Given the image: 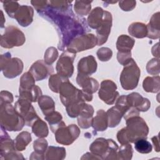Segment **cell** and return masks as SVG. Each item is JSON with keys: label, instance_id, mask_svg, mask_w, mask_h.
I'll list each match as a JSON object with an SVG mask.
<instances>
[{"label": "cell", "instance_id": "obj_11", "mask_svg": "<svg viewBox=\"0 0 160 160\" xmlns=\"http://www.w3.org/2000/svg\"><path fill=\"white\" fill-rule=\"evenodd\" d=\"M75 58L76 54L68 50L62 52L56 64L57 74L66 78L71 77L74 72L73 62Z\"/></svg>", "mask_w": 160, "mask_h": 160}, {"label": "cell", "instance_id": "obj_49", "mask_svg": "<svg viewBox=\"0 0 160 160\" xmlns=\"http://www.w3.org/2000/svg\"><path fill=\"white\" fill-rule=\"evenodd\" d=\"M152 141L153 142L154 146V149L157 151L159 152V136H154L153 138H152Z\"/></svg>", "mask_w": 160, "mask_h": 160}, {"label": "cell", "instance_id": "obj_24", "mask_svg": "<svg viewBox=\"0 0 160 160\" xmlns=\"http://www.w3.org/2000/svg\"><path fill=\"white\" fill-rule=\"evenodd\" d=\"M135 43L134 39L130 36L122 34L118 38L116 42V48L118 52H131Z\"/></svg>", "mask_w": 160, "mask_h": 160}, {"label": "cell", "instance_id": "obj_36", "mask_svg": "<svg viewBox=\"0 0 160 160\" xmlns=\"http://www.w3.org/2000/svg\"><path fill=\"white\" fill-rule=\"evenodd\" d=\"M134 143L135 149L139 153L148 154L152 151V146L146 138L138 139Z\"/></svg>", "mask_w": 160, "mask_h": 160}, {"label": "cell", "instance_id": "obj_14", "mask_svg": "<svg viewBox=\"0 0 160 160\" xmlns=\"http://www.w3.org/2000/svg\"><path fill=\"white\" fill-rule=\"evenodd\" d=\"M112 20L111 14L107 11H104L102 21L99 26L96 29L98 46L102 45L107 41L111 32Z\"/></svg>", "mask_w": 160, "mask_h": 160}, {"label": "cell", "instance_id": "obj_18", "mask_svg": "<svg viewBox=\"0 0 160 160\" xmlns=\"http://www.w3.org/2000/svg\"><path fill=\"white\" fill-rule=\"evenodd\" d=\"M127 96L128 101L131 106L134 107L138 111H147L150 106L151 102L148 99L143 98L138 92H132Z\"/></svg>", "mask_w": 160, "mask_h": 160}, {"label": "cell", "instance_id": "obj_13", "mask_svg": "<svg viewBox=\"0 0 160 160\" xmlns=\"http://www.w3.org/2000/svg\"><path fill=\"white\" fill-rule=\"evenodd\" d=\"M116 90L117 86L115 82L109 79L104 80L100 85L99 98L108 105L113 104L119 96V92Z\"/></svg>", "mask_w": 160, "mask_h": 160}, {"label": "cell", "instance_id": "obj_33", "mask_svg": "<svg viewBox=\"0 0 160 160\" xmlns=\"http://www.w3.org/2000/svg\"><path fill=\"white\" fill-rule=\"evenodd\" d=\"M66 157V149L62 147L49 146L44 154L45 159H63Z\"/></svg>", "mask_w": 160, "mask_h": 160}, {"label": "cell", "instance_id": "obj_40", "mask_svg": "<svg viewBox=\"0 0 160 160\" xmlns=\"http://www.w3.org/2000/svg\"><path fill=\"white\" fill-rule=\"evenodd\" d=\"M2 2L3 4V8L8 16L11 18H14L15 12L20 6L18 2L14 1H2Z\"/></svg>", "mask_w": 160, "mask_h": 160}, {"label": "cell", "instance_id": "obj_31", "mask_svg": "<svg viewBox=\"0 0 160 160\" xmlns=\"http://www.w3.org/2000/svg\"><path fill=\"white\" fill-rule=\"evenodd\" d=\"M32 132L39 138H44L48 135V128L46 123L39 118H37L31 126Z\"/></svg>", "mask_w": 160, "mask_h": 160}, {"label": "cell", "instance_id": "obj_41", "mask_svg": "<svg viewBox=\"0 0 160 160\" xmlns=\"http://www.w3.org/2000/svg\"><path fill=\"white\" fill-rule=\"evenodd\" d=\"M146 70L151 75H159V59L154 58L151 59L146 65Z\"/></svg>", "mask_w": 160, "mask_h": 160}, {"label": "cell", "instance_id": "obj_4", "mask_svg": "<svg viewBox=\"0 0 160 160\" xmlns=\"http://www.w3.org/2000/svg\"><path fill=\"white\" fill-rule=\"evenodd\" d=\"M89 149L99 159H117L118 146L111 139L98 138L91 143Z\"/></svg>", "mask_w": 160, "mask_h": 160}, {"label": "cell", "instance_id": "obj_25", "mask_svg": "<svg viewBox=\"0 0 160 160\" xmlns=\"http://www.w3.org/2000/svg\"><path fill=\"white\" fill-rule=\"evenodd\" d=\"M107 117L108 121V126L114 128L117 126L121 122V118L123 116L122 111L116 106L109 109L107 112Z\"/></svg>", "mask_w": 160, "mask_h": 160}, {"label": "cell", "instance_id": "obj_50", "mask_svg": "<svg viewBox=\"0 0 160 160\" xmlns=\"http://www.w3.org/2000/svg\"><path fill=\"white\" fill-rule=\"evenodd\" d=\"M1 28H2L4 27V22L5 21V19H4V15H3L2 11L1 10Z\"/></svg>", "mask_w": 160, "mask_h": 160}, {"label": "cell", "instance_id": "obj_38", "mask_svg": "<svg viewBox=\"0 0 160 160\" xmlns=\"http://www.w3.org/2000/svg\"><path fill=\"white\" fill-rule=\"evenodd\" d=\"M35 79L28 71L24 73L20 79L19 90H27L32 88L35 85Z\"/></svg>", "mask_w": 160, "mask_h": 160}, {"label": "cell", "instance_id": "obj_20", "mask_svg": "<svg viewBox=\"0 0 160 160\" xmlns=\"http://www.w3.org/2000/svg\"><path fill=\"white\" fill-rule=\"evenodd\" d=\"M94 108L91 105L86 104L78 116V125L82 129H88L91 126Z\"/></svg>", "mask_w": 160, "mask_h": 160}, {"label": "cell", "instance_id": "obj_12", "mask_svg": "<svg viewBox=\"0 0 160 160\" xmlns=\"http://www.w3.org/2000/svg\"><path fill=\"white\" fill-rule=\"evenodd\" d=\"M14 108L19 114L23 118L25 121V125L31 126L34 121L38 118L31 102L29 100L19 98L15 103Z\"/></svg>", "mask_w": 160, "mask_h": 160}, {"label": "cell", "instance_id": "obj_43", "mask_svg": "<svg viewBox=\"0 0 160 160\" xmlns=\"http://www.w3.org/2000/svg\"><path fill=\"white\" fill-rule=\"evenodd\" d=\"M58 51L54 47H50L47 49L44 53V61L46 64L51 65L57 59Z\"/></svg>", "mask_w": 160, "mask_h": 160}, {"label": "cell", "instance_id": "obj_15", "mask_svg": "<svg viewBox=\"0 0 160 160\" xmlns=\"http://www.w3.org/2000/svg\"><path fill=\"white\" fill-rule=\"evenodd\" d=\"M29 72L33 76L36 81H42L51 75L54 72V68L43 60H38L34 62L29 69Z\"/></svg>", "mask_w": 160, "mask_h": 160}, {"label": "cell", "instance_id": "obj_22", "mask_svg": "<svg viewBox=\"0 0 160 160\" xmlns=\"http://www.w3.org/2000/svg\"><path fill=\"white\" fill-rule=\"evenodd\" d=\"M93 129L97 131H104L108 127V121L106 112L102 109L97 111L96 115L92 118V124Z\"/></svg>", "mask_w": 160, "mask_h": 160}, {"label": "cell", "instance_id": "obj_45", "mask_svg": "<svg viewBox=\"0 0 160 160\" xmlns=\"http://www.w3.org/2000/svg\"><path fill=\"white\" fill-rule=\"evenodd\" d=\"M131 52H118L117 54V59L121 65L127 64L131 59Z\"/></svg>", "mask_w": 160, "mask_h": 160}, {"label": "cell", "instance_id": "obj_5", "mask_svg": "<svg viewBox=\"0 0 160 160\" xmlns=\"http://www.w3.org/2000/svg\"><path fill=\"white\" fill-rule=\"evenodd\" d=\"M124 66L120 75L121 86L125 90L134 89L138 86L139 82L140 69L132 58Z\"/></svg>", "mask_w": 160, "mask_h": 160}, {"label": "cell", "instance_id": "obj_37", "mask_svg": "<svg viewBox=\"0 0 160 160\" xmlns=\"http://www.w3.org/2000/svg\"><path fill=\"white\" fill-rule=\"evenodd\" d=\"M68 79V78L62 77L58 74L51 75L49 78V89L54 92H56V93L59 92V88H60L62 82Z\"/></svg>", "mask_w": 160, "mask_h": 160}, {"label": "cell", "instance_id": "obj_26", "mask_svg": "<svg viewBox=\"0 0 160 160\" xmlns=\"http://www.w3.org/2000/svg\"><path fill=\"white\" fill-rule=\"evenodd\" d=\"M19 98L26 99L31 102L38 101L39 98L42 96L41 88L36 85L27 90H19Z\"/></svg>", "mask_w": 160, "mask_h": 160}, {"label": "cell", "instance_id": "obj_2", "mask_svg": "<svg viewBox=\"0 0 160 160\" xmlns=\"http://www.w3.org/2000/svg\"><path fill=\"white\" fill-rule=\"evenodd\" d=\"M126 126L117 133V139L121 144L134 142L136 140L146 138L149 128L144 120L139 116L128 118Z\"/></svg>", "mask_w": 160, "mask_h": 160}, {"label": "cell", "instance_id": "obj_44", "mask_svg": "<svg viewBox=\"0 0 160 160\" xmlns=\"http://www.w3.org/2000/svg\"><path fill=\"white\" fill-rule=\"evenodd\" d=\"M97 56L98 59L101 61H109L112 56V52L111 49L108 48H101L99 49L96 52Z\"/></svg>", "mask_w": 160, "mask_h": 160}, {"label": "cell", "instance_id": "obj_34", "mask_svg": "<svg viewBox=\"0 0 160 160\" xmlns=\"http://www.w3.org/2000/svg\"><path fill=\"white\" fill-rule=\"evenodd\" d=\"M84 104L85 102L81 99L76 100L69 104L66 106V111L68 116L72 118L78 117Z\"/></svg>", "mask_w": 160, "mask_h": 160}, {"label": "cell", "instance_id": "obj_27", "mask_svg": "<svg viewBox=\"0 0 160 160\" xmlns=\"http://www.w3.org/2000/svg\"><path fill=\"white\" fill-rule=\"evenodd\" d=\"M129 34L136 38H143L147 36L146 25L142 22H136L131 24L128 28Z\"/></svg>", "mask_w": 160, "mask_h": 160}, {"label": "cell", "instance_id": "obj_10", "mask_svg": "<svg viewBox=\"0 0 160 160\" xmlns=\"http://www.w3.org/2000/svg\"><path fill=\"white\" fill-rule=\"evenodd\" d=\"M79 128L76 124L66 126L62 124L54 132L57 142L63 145H70L80 134Z\"/></svg>", "mask_w": 160, "mask_h": 160}, {"label": "cell", "instance_id": "obj_7", "mask_svg": "<svg viewBox=\"0 0 160 160\" xmlns=\"http://www.w3.org/2000/svg\"><path fill=\"white\" fill-rule=\"evenodd\" d=\"M26 41L24 34L17 27L8 26L1 36L0 44L2 48L10 49L14 46H21Z\"/></svg>", "mask_w": 160, "mask_h": 160}, {"label": "cell", "instance_id": "obj_8", "mask_svg": "<svg viewBox=\"0 0 160 160\" xmlns=\"http://www.w3.org/2000/svg\"><path fill=\"white\" fill-rule=\"evenodd\" d=\"M96 45H98L96 36L91 33H85L75 37L67 46V50L76 54L93 48Z\"/></svg>", "mask_w": 160, "mask_h": 160}, {"label": "cell", "instance_id": "obj_6", "mask_svg": "<svg viewBox=\"0 0 160 160\" xmlns=\"http://www.w3.org/2000/svg\"><path fill=\"white\" fill-rule=\"evenodd\" d=\"M0 65L4 76L9 79L18 76L23 70L22 61L18 58H11L9 52L1 55Z\"/></svg>", "mask_w": 160, "mask_h": 160}, {"label": "cell", "instance_id": "obj_29", "mask_svg": "<svg viewBox=\"0 0 160 160\" xmlns=\"http://www.w3.org/2000/svg\"><path fill=\"white\" fill-rule=\"evenodd\" d=\"M159 76L152 77H146L142 82V87L145 91L148 92H158L159 91Z\"/></svg>", "mask_w": 160, "mask_h": 160}, {"label": "cell", "instance_id": "obj_48", "mask_svg": "<svg viewBox=\"0 0 160 160\" xmlns=\"http://www.w3.org/2000/svg\"><path fill=\"white\" fill-rule=\"evenodd\" d=\"M31 3L38 12L43 11L48 6V1H31Z\"/></svg>", "mask_w": 160, "mask_h": 160}, {"label": "cell", "instance_id": "obj_39", "mask_svg": "<svg viewBox=\"0 0 160 160\" xmlns=\"http://www.w3.org/2000/svg\"><path fill=\"white\" fill-rule=\"evenodd\" d=\"M132 146L129 143L121 144L118 149L117 159H131L132 156Z\"/></svg>", "mask_w": 160, "mask_h": 160}, {"label": "cell", "instance_id": "obj_21", "mask_svg": "<svg viewBox=\"0 0 160 160\" xmlns=\"http://www.w3.org/2000/svg\"><path fill=\"white\" fill-rule=\"evenodd\" d=\"M159 19H160L159 12H157L152 16L149 23L146 25L147 31H148V34L146 37L152 39H158L159 38V35H160Z\"/></svg>", "mask_w": 160, "mask_h": 160}, {"label": "cell", "instance_id": "obj_16", "mask_svg": "<svg viewBox=\"0 0 160 160\" xmlns=\"http://www.w3.org/2000/svg\"><path fill=\"white\" fill-rule=\"evenodd\" d=\"M34 10L29 6H20L15 12L14 18L22 27H27L31 24L33 21Z\"/></svg>", "mask_w": 160, "mask_h": 160}, {"label": "cell", "instance_id": "obj_32", "mask_svg": "<svg viewBox=\"0 0 160 160\" xmlns=\"http://www.w3.org/2000/svg\"><path fill=\"white\" fill-rule=\"evenodd\" d=\"M31 134L28 131L20 132L14 139V146L17 151H21L26 149V146L31 141Z\"/></svg>", "mask_w": 160, "mask_h": 160}, {"label": "cell", "instance_id": "obj_9", "mask_svg": "<svg viewBox=\"0 0 160 160\" xmlns=\"http://www.w3.org/2000/svg\"><path fill=\"white\" fill-rule=\"evenodd\" d=\"M59 93L61 102L66 107L76 100L81 99L84 102L86 101L83 91L77 89L69 82L68 79L62 82L59 88Z\"/></svg>", "mask_w": 160, "mask_h": 160}, {"label": "cell", "instance_id": "obj_35", "mask_svg": "<svg viewBox=\"0 0 160 160\" xmlns=\"http://www.w3.org/2000/svg\"><path fill=\"white\" fill-rule=\"evenodd\" d=\"M88 1H76L74 4V9L76 13L81 16L88 15L91 9V2Z\"/></svg>", "mask_w": 160, "mask_h": 160}, {"label": "cell", "instance_id": "obj_19", "mask_svg": "<svg viewBox=\"0 0 160 160\" xmlns=\"http://www.w3.org/2000/svg\"><path fill=\"white\" fill-rule=\"evenodd\" d=\"M97 62L94 57L92 55H89L86 57L81 58L78 64V73L91 75L96 71Z\"/></svg>", "mask_w": 160, "mask_h": 160}, {"label": "cell", "instance_id": "obj_3", "mask_svg": "<svg viewBox=\"0 0 160 160\" xmlns=\"http://www.w3.org/2000/svg\"><path fill=\"white\" fill-rule=\"evenodd\" d=\"M1 127L9 131H18L25 125L24 119L11 104L0 105Z\"/></svg>", "mask_w": 160, "mask_h": 160}, {"label": "cell", "instance_id": "obj_30", "mask_svg": "<svg viewBox=\"0 0 160 160\" xmlns=\"http://www.w3.org/2000/svg\"><path fill=\"white\" fill-rule=\"evenodd\" d=\"M44 118L49 122L50 125V129L54 133L62 124L64 123L62 121V117L61 114L59 112L55 111L46 116H44Z\"/></svg>", "mask_w": 160, "mask_h": 160}, {"label": "cell", "instance_id": "obj_47", "mask_svg": "<svg viewBox=\"0 0 160 160\" xmlns=\"http://www.w3.org/2000/svg\"><path fill=\"white\" fill-rule=\"evenodd\" d=\"M13 101V96L12 93L7 91L1 92L0 105L2 104H11Z\"/></svg>", "mask_w": 160, "mask_h": 160}, {"label": "cell", "instance_id": "obj_46", "mask_svg": "<svg viewBox=\"0 0 160 160\" xmlns=\"http://www.w3.org/2000/svg\"><path fill=\"white\" fill-rule=\"evenodd\" d=\"M136 1H119V8L124 11H132L136 7Z\"/></svg>", "mask_w": 160, "mask_h": 160}, {"label": "cell", "instance_id": "obj_17", "mask_svg": "<svg viewBox=\"0 0 160 160\" xmlns=\"http://www.w3.org/2000/svg\"><path fill=\"white\" fill-rule=\"evenodd\" d=\"M76 82L82 88V90L89 94L96 92L99 86V82L96 79L89 77L88 75L81 73H78Z\"/></svg>", "mask_w": 160, "mask_h": 160}, {"label": "cell", "instance_id": "obj_1", "mask_svg": "<svg viewBox=\"0 0 160 160\" xmlns=\"http://www.w3.org/2000/svg\"><path fill=\"white\" fill-rule=\"evenodd\" d=\"M41 16L48 18L54 22L60 31L61 44L60 49L67 47L70 42L76 36L82 34L87 31L84 19H79L74 16L72 8L67 11H59L48 6L42 12Z\"/></svg>", "mask_w": 160, "mask_h": 160}, {"label": "cell", "instance_id": "obj_28", "mask_svg": "<svg viewBox=\"0 0 160 160\" xmlns=\"http://www.w3.org/2000/svg\"><path fill=\"white\" fill-rule=\"evenodd\" d=\"M38 104L44 116L55 110V103L53 99L47 95H42L38 99Z\"/></svg>", "mask_w": 160, "mask_h": 160}, {"label": "cell", "instance_id": "obj_23", "mask_svg": "<svg viewBox=\"0 0 160 160\" xmlns=\"http://www.w3.org/2000/svg\"><path fill=\"white\" fill-rule=\"evenodd\" d=\"M104 15V10L100 7H96L94 8L89 13L87 22L88 26L92 28L96 29L101 24Z\"/></svg>", "mask_w": 160, "mask_h": 160}, {"label": "cell", "instance_id": "obj_42", "mask_svg": "<svg viewBox=\"0 0 160 160\" xmlns=\"http://www.w3.org/2000/svg\"><path fill=\"white\" fill-rule=\"evenodd\" d=\"M33 148L36 153L44 156L48 148V142L45 139L39 138L34 142Z\"/></svg>", "mask_w": 160, "mask_h": 160}]
</instances>
